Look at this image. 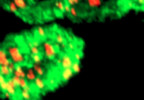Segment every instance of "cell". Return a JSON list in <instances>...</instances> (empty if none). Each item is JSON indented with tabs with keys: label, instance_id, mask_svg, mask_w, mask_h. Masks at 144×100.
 <instances>
[{
	"label": "cell",
	"instance_id": "cell-41",
	"mask_svg": "<svg viewBox=\"0 0 144 100\" xmlns=\"http://www.w3.org/2000/svg\"><path fill=\"white\" fill-rule=\"evenodd\" d=\"M128 6H129V7H132V6H133V4H132L131 2H129V3H128Z\"/></svg>",
	"mask_w": 144,
	"mask_h": 100
},
{
	"label": "cell",
	"instance_id": "cell-35",
	"mask_svg": "<svg viewBox=\"0 0 144 100\" xmlns=\"http://www.w3.org/2000/svg\"><path fill=\"white\" fill-rule=\"evenodd\" d=\"M23 89H26V90H27V91L31 92V89H32V87H31V86H30L29 84H27V85H26V87H25V88H23Z\"/></svg>",
	"mask_w": 144,
	"mask_h": 100
},
{
	"label": "cell",
	"instance_id": "cell-22",
	"mask_svg": "<svg viewBox=\"0 0 144 100\" xmlns=\"http://www.w3.org/2000/svg\"><path fill=\"white\" fill-rule=\"evenodd\" d=\"M27 84H28V83H27V81H26L25 77H21L20 84H19V86H18V87H20L21 89H23V88H25V87H26V85H27Z\"/></svg>",
	"mask_w": 144,
	"mask_h": 100
},
{
	"label": "cell",
	"instance_id": "cell-4",
	"mask_svg": "<svg viewBox=\"0 0 144 100\" xmlns=\"http://www.w3.org/2000/svg\"><path fill=\"white\" fill-rule=\"evenodd\" d=\"M10 58H11L12 61L17 64H20V63L25 62V56L22 54V53H20V54H18V55H15V56H12Z\"/></svg>",
	"mask_w": 144,
	"mask_h": 100
},
{
	"label": "cell",
	"instance_id": "cell-1",
	"mask_svg": "<svg viewBox=\"0 0 144 100\" xmlns=\"http://www.w3.org/2000/svg\"><path fill=\"white\" fill-rule=\"evenodd\" d=\"M43 51H44L45 57H47L48 58H53L56 56V51L54 49V46H52L48 42L43 43Z\"/></svg>",
	"mask_w": 144,
	"mask_h": 100
},
{
	"label": "cell",
	"instance_id": "cell-16",
	"mask_svg": "<svg viewBox=\"0 0 144 100\" xmlns=\"http://www.w3.org/2000/svg\"><path fill=\"white\" fill-rule=\"evenodd\" d=\"M37 34L40 36V37H45L47 36V32H45V30L42 27H38L37 28Z\"/></svg>",
	"mask_w": 144,
	"mask_h": 100
},
{
	"label": "cell",
	"instance_id": "cell-28",
	"mask_svg": "<svg viewBox=\"0 0 144 100\" xmlns=\"http://www.w3.org/2000/svg\"><path fill=\"white\" fill-rule=\"evenodd\" d=\"M70 11H71V6L69 4H65V6H64V12L70 13Z\"/></svg>",
	"mask_w": 144,
	"mask_h": 100
},
{
	"label": "cell",
	"instance_id": "cell-18",
	"mask_svg": "<svg viewBox=\"0 0 144 100\" xmlns=\"http://www.w3.org/2000/svg\"><path fill=\"white\" fill-rule=\"evenodd\" d=\"M30 52H31V54L32 55H38L40 54V50L38 49V47H35L34 45H33L32 47H30Z\"/></svg>",
	"mask_w": 144,
	"mask_h": 100
},
{
	"label": "cell",
	"instance_id": "cell-17",
	"mask_svg": "<svg viewBox=\"0 0 144 100\" xmlns=\"http://www.w3.org/2000/svg\"><path fill=\"white\" fill-rule=\"evenodd\" d=\"M55 42L57 44H59V45L63 44L64 43V37L61 34H56V36H55Z\"/></svg>",
	"mask_w": 144,
	"mask_h": 100
},
{
	"label": "cell",
	"instance_id": "cell-3",
	"mask_svg": "<svg viewBox=\"0 0 144 100\" xmlns=\"http://www.w3.org/2000/svg\"><path fill=\"white\" fill-rule=\"evenodd\" d=\"M73 69L71 68H62V71H61V78L62 80L64 81H68L69 79L73 76Z\"/></svg>",
	"mask_w": 144,
	"mask_h": 100
},
{
	"label": "cell",
	"instance_id": "cell-42",
	"mask_svg": "<svg viewBox=\"0 0 144 100\" xmlns=\"http://www.w3.org/2000/svg\"><path fill=\"white\" fill-rule=\"evenodd\" d=\"M74 2H75V4H78L79 3V0H74Z\"/></svg>",
	"mask_w": 144,
	"mask_h": 100
},
{
	"label": "cell",
	"instance_id": "cell-21",
	"mask_svg": "<svg viewBox=\"0 0 144 100\" xmlns=\"http://www.w3.org/2000/svg\"><path fill=\"white\" fill-rule=\"evenodd\" d=\"M9 63H10V61H9L8 58H0V65H7V66H9Z\"/></svg>",
	"mask_w": 144,
	"mask_h": 100
},
{
	"label": "cell",
	"instance_id": "cell-20",
	"mask_svg": "<svg viewBox=\"0 0 144 100\" xmlns=\"http://www.w3.org/2000/svg\"><path fill=\"white\" fill-rule=\"evenodd\" d=\"M6 91H8L12 96H15V94H16V88L12 87V86L9 85V84H8V87H7V90H6Z\"/></svg>",
	"mask_w": 144,
	"mask_h": 100
},
{
	"label": "cell",
	"instance_id": "cell-39",
	"mask_svg": "<svg viewBox=\"0 0 144 100\" xmlns=\"http://www.w3.org/2000/svg\"><path fill=\"white\" fill-rule=\"evenodd\" d=\"M49 83H50V84H52V85H53V84L55 83V81L53 80V79H50V80H49Z\"/></svg>",
	"mask_w": 144,
	"mask_h": 100
},
{
	"label": "cell",
	"instance_id": "cell-12",
	"mask_svg": "<svg viewBox=\"0 0 144 100\" xmlns=\"http://www.w3.org/2000/svg\"><path fill=\"white\" fill-rule=\"evenodd\" d=\"M8 9L11 12H13V13H17L18 12V7H17V5L15 4L14 1H10L8 3Z\"/></svg>",
	"mask_w": 144,
	"mask_h": 100
},
{
	"label": "cell",
	"instance_id": "cell-26",
	"mask_svg": "<svg viewBox=\"0 0 144 100\" xmlns=\"http://www.w3.org/2000/svg\"><path fill=\"white\" fill-rule=\"evenodd\" d=\"M13 78V80H14L16 82V84L19 86V84H20V80H21V76H17V75H14L12 77Z\"/></svg>",
	"mask_w": 144,
	"mask_h": 100
},
{
	"label": "cell",
	"instance_id": "cell-8",
	"mask_svg": "<svg viewBox=\"0 0 144 100\" xmlns=\"http://www.w3.org/2000/svg\"><path fill=\"white\" fill-rule=\"evenodd\" d=\"M13 1L15 2V4L17 5L18 8H20L22 10H25V9L28 8V5H27V3H26L25 0H13Z\"/></svg>",
	"mask_w": 144,
	"mask_h": 100
},
{
	"label": "cell",
	"instance_id": "cell-15",
	"mask_svg": "<svg viewBox=\"0 0 144 100\" xmlns=\"http://www.w3.org/2000/svg\"><path fill=\"white\" fill-rule=\"evenodd\" d=\"M20 95H21V97L23 98V99H27V100H29V99H31V93L29 92V91H27L26 89H22L21 90V93H20Z\"/></svg>",
	"mask_w": 144,
	"mask_h": 100
},
{
	"label": "cell",
	"instance_id": "cell-7",
	"mask_svg": "<svg viewBox=\"0 0 144 100\" xmlns=\"http://www.w3.org/2000/svg\"><path fill=\"white\" fill-rule=\"evenodd\" d=\"M35 84H36V86H37V88L40 89V90H43V89H44V87H45L43 80V79H42L40 76L37 77V78L35 79Z\"/></svg>",
	"mask_w": 144,
	"mask_h": 100
},
{
	"label": "cell",
	"instance_id": "cell-5",
	"mask_svg": "<svg viewBox=\"0 0 144 100\" xmlns=\"http://www.w3.org/2000/svg\"><path fill=\"white\" fill-rule=\"evenodd\" d=\"M0 73L3 74L4 76H7L9 77L11 75V70L9 69V66L7 65H0Z\"/></svg>",
	"mask_w": 144,
	"mask_h": 100
},
{
	"label": "cell",
	"instance_id": "cell-32",
	"mask_svg": "<svg viewBox=\"0 0 144 100\" xmlns=\"http://www.w3.org/2000/svg\"><path fill=\"white\" fill-rule=\"evenodd\" d=\"M4 96H5L6 98H8V99H10V98L12 97V95L10 94V93H9L8 91H5V92H4Z\"/></svg>",
	"mask_w": 144,
	"mask_h": 100
},
{
	"label": "cell",
	"instance_id": "cell-27",
	"mask_svg": "<svg viewBox=\"0 0 144 100\" xmlns=\"http://www.w3.org/2000/svg\"><path fill=\"white\" fill-rule=\"evenodd\" d=\"M8 58V55L6 54L4 50H1L0 51V58Z\"/></svg>",
	"mask_w": 144,
	"mask_h": 100
},
{
	"label": "cell",
	"instance_id": "cell-33",
	"mask_svg": "<svg viewBox=\"0 0 144 100\" xmlns=\"http://www.w3.org/2000/svg\"><path fill=\"white\" fill-rule=\"evenodd\" d=\"M4 81H6V79H5L4 75L0 73V83H2V82H4Z\"/></svg>",
	"mask_w": 144,
	"mask_h": 100
},
{
	"label": "cell",
	"instance_id": "cell-19",
	"mask_svg": "<svg viewBox=\"0 0 144 100\" xmlns=\"http://www.w3.org/2000/svg\"><path fill=\"white\" fill-rule=\"evenodd\" d=\"M31 57L33 58V61H34V63H41L42 62V58H41L40 54L38 55H32Z\"/></svg>",
	"mask_w": 144,
	"mask_h": 100
},
{
	"label": "cell",
	"instance_id": "cell-31",
	"mask_svg": "<svg viewBox=\"0 0 144 100\" xmlns=\"http://www.w3.org/2000/svg\"><path fill=\"white\" fill-rule=\"evenodd\" d=\"M68 49L70 50V51H73L74 49H75V46H74V44L73 43H68Z\"/></svg>",
	"mask_w": 144,
	"mask_h": 100
},
{
	"label": "cell",
	"instance_id": "cell-25",
	"mask_svg": "<svg viewBox=\"0 0 144 100\" xmlns=\"http://www.w3.org/2000/svg\"><path fill=\"white\" fill-rule=\"evenodd\" d=\"M8 83H9V85H11V86H12V87H15V88L18 86V85L16 84V82H15L14 80H13V78H12V77H10V78L8 79Z\"/></svg>",
	"mask_w": 144,
	"mask_h": 100
},
{
	"label": "cell",
	"instance_id": "cell-10",
	"mask_svg": "<svg viewBox=\"0 0 144 100\" xmlns=\"http://www.w3.org/2000/svg\"><path fill=\"white\" fill-rule=\"evenodd\" d=\"M87 2L90 7H93V8L100 7L102 5V0H87Z\"/></svg>",
	"mask_w": 144,
	"mask_h": 100
},
{
	"label": "cell",
	"instance_id": "cell-11",
	"mask_svg": "<svg viewBox=\"0 0 144 100\" xmlns=\"http://www.w3.org/2000/svg\"><path fill=\"white\" fill-rule=\"evenodd\" d=\"M8 53H9V56L12 57V56H15V55H18L20 54V50H19V48H17V47H8Z\"/></svg>",
	"mask_w": 144,
	"mask_h": 100
},
{
	"label": "cell",
	"instance_id": "cell-13",
	"mask_svg": "<svg viewBox=\"0 0 144 100\" xmlns=\"http://www.w3.org/2000/svg\"><path fill=\"white\" fill-rule=\"evenodd\" d=\"M72 69H73L74 73H79L80 70H81V66H80V63L78 61H76L75 63H73V64H72Z\"/></svg>",
	"mask_w": 144,
	"mask_h": 100
},
{
	"label": "cell",
	"instance_id": "cell-23",
	"mask_svg": "<svg viewBox=\"0 0 144 100\" xmlns=\"http://www.w3.org/2000/svg\"><path fill=\"white\" fill-rule=\"evenodd\" d=\"M8 80H6V81H4V82H2V83H0V87H1V90L3 91V92H5L6 90H7V87H8Z\"/></svg>",
	"mask_w": 144,
	"mask_h": 100
},
{
	"label": "cell",
	"instance_id": "cell-2",
	"mask_svg": "<svg viewBox=\"0 0 144 100\" xmlns=\"http://www.w3.org/2000/svg\"><path fill=\"white\" fill-rule=\"evenodd\" d=\"M72 64H73V61L69 55L64 54L61 57V68H72Z\"/></svg>",
	"mask_w": 144,
	"mask_h": 100
},
{
	"label": "cell",
	"instance_id": "cell-24",
	"mask_svg": "<svg viewBox=\"0 0 144 100\" xmlns=\"http://www.w3.org/2000/svg\"><path fill=\"white\" fill-rule=\"evenodd\" d=\"M9 69L11 70V72L13 73V72H14V70L16 69V63H14V62H10V63H9Z\"/></svg>",
	"mask_w": 144,
	"mask_h": 100
},
{
	"label": "cell",
	"instance_id": "cell-40",
	"mask_svg": "<svg viewBox=\"0 0 144 100\" xmlns=\"http://www.w3.org/2000/svg\"><path fill=\"white\" fill-rule=\"evenodd\" d=\"M61 48H62V49H64V48H66V45H65L64 43H63V44H61Z\"/></svg>",
	"mask_w": 144,
	"mask_h": 100
},
{
	"label": "cell",
	"instance_id": "cell-37",
	"mask_svg": "<svg viewBox=\"0 0 144 100\" xmlns=\"http://www.w3.org/2000/svg\"><path fill=\"white\" fill-rule=\"evenodd\" d=\"M33 45L35 47H38V41H33Z\"/></svg>",
	"mask_w": 144,
	"mask_h": 100
},
{
	"label": "cell",
	"instance_id": "cell-36",
	"mask_svg": "<svg viewBox=\"0 0 144 100\" xmlns=\"http://www.w3.org/2000/svg\"><path fill=\"white\" fill-rule=\"evenodd\" d=\"M137 3L140 4V5H144V0H136Z\"/></svg>",
	"mask_w": 144,
	"mask_h": 100
},
{
	"label": "cell",
	"instance_id": "cell-38",
	"mask_svg": "<svg viewBox=\"0 0 144 100\" xmlns=\"http://www.w3.org/2000/svg\"><path fill=\"white\" fill-rule=\"evenodd\" d=\"M56 63L57 64H61V58H58L57 61H56Z\"/></svg>",
	"mask_w": 144,
	"mask_h": 100
},
{
	"label": "cell",
	"instance_id": "cell-6",
	"mask_svg": "<svg viewBox=\"0 0 144 100\" xmlns=\"http://www.w3.org/2000/svg\"><path fill=\"white\" fill-rule=\"evenodd\" d=\"M34 70H35L34 68H29V69L27 70V76H26V77L28 78L29 81H35V79L37 78L36 73H35Z\"/></svg>",
	"mask_w": 144,
	"mask_h": 100
},
{
	"label": "cell",
	"instance_id": "cell-9",
	"mask_svg": "<svg viewBox=\"0 0 144 100\" xmlns=\"http://www.w3.org/2000/svg\"><path fill=\"white\" fill-rule=\"evenodd\" d=\"M33 68H34V69L37 71V73H38V74L40 75V76H42V75L44 74L43 69L41 68V63H35L34 65H33Z\"/></svg>",
	"mask_w": 144,
	"mask_h": 100
},
{
	"label": "cell",
	"instance_id": "cell-29",
	"mask_svg": "<svg viewBox=\"0 0 144 100\" xmlns=\"http://www.w3.org/2000/svg\"><path fill=\"white\" fill-rule=\"evenodd\" d=\"M70 14L73 16V17H77V11L74 7H71V11H70Z\"/></svg>",
	"mask_w": 144,
	"mask_h": 100
},
{
	"label": "cell",
	"instance_id": "cell-34",
	"mask_svg": "<svg viewBox=\"0 0 144 100\" xmlns=\"http://www.w3.org/2000/svg\"><path fill=\"white\" fill-rule=\"evenodd\" d=\"M66 1H67V4H69V5L71 6V7H72V6H73V5L75 4L74 0H66Z\"/></svg>",
	"mask_w": 144,
	"mask_h": 100
},
{
	"label": "cell",
	"instance_id": "cell-30",
	"mask_svg": "<svg viewBox=\"0 0 144 100\" xmlns=\"http://www.w3.org/2000/svg\"><path fill=\"white\" fill-rule=\"evenodd\" d=\"M74 58H75V59H76V61H78V62H79L80 61V59H81V54H80V53H75V55H74Z\"/></svg>",
	"mask_w": 144,
	"mask_h": 100
},
{
	"label": "cell",
	"instance_id": "cell-14",
	"mask_svg": "<svg viewBox=\"0 0 144 100\" xmlns=\"http://www.w3.org/2000/svg\"><path fill=\"white\" fill-rule=\"evenodd\" d=\"M54 5H55V8H57V10H59L60 12H63V11H64V6H65V4L61 1V0H57V1L54 3Z\"/></svg>",
	"mask_w": 144,
	"mask_h": 100
}]
</instances>
